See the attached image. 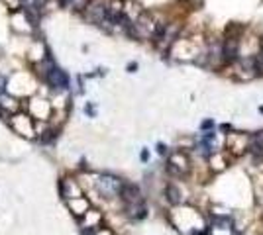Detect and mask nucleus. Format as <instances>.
<instances>
[{"label":"nucleus","instance_id":"nucleus-4","mask_svg":"<svg viewBox=\"0 0 263 235\" xmlns=\"http://www.w3.org/2000/svg\"><path fill=\"white\" fill-rule=\"evenodd\" d=\"M167 194H169V202H173V204L181 202V198H179V190H177L175 186H169V188H167Z\"/></svg>","mask_w":263,"mask_h":235},{"label":"nucleus","instance_id":"nucleus-2","mask_svg":"<svg viewBox=\"0 0 263 235\" xmlns=\"http://www.w3.org/2000/svg\"><path fill=\"white\" fill-rule=\"evenodd\" d=\"M120 196L124 198V202L128 206H134V204H142V196H140V190L132 184H124L122 190H120Z\"/></svg>","mask_w":263,"mask_h":235},{"label":"nucleus","instance_id":"nucleus-3","mask_svg":"<svg viewBox=\"0 0 263 235\" xmlns=\"http://www.w3.org/2000/svg\"><path fill=\"white\" fill-rule=\"evenodd\" d=\"M49 82H51L55 88H67L69 78H67V75H65L61 69L51 67V69H49Z\"/></svg>","mask_w":263,"mask_h":235},{"label":"nucleus","instance_id":"nucleus-1","mask_svg":"<svg viewBox=\"0 0 263 235\" xmlns=\"http://www.w3.org/2000/svg\"><path fill=\"white\" fill-rule=\"evenodd\" d=\"M96 186H98V190H100L102 194H106V196L110 198V196H114V194H120V190H122V186H124V184H122V180H120V178L104 175V176H100V178H98Z\"/></svg>","mask_w":263,"mask_h":235}]
</instances>
